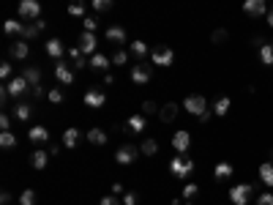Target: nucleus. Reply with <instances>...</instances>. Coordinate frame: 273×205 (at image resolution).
<instances>
[{"label": "nucleus", "instance_id": "nucleus-32", "mask_svg": "<svg viewBox=\"0 0 273 205\" xmlns=\"http://www.w3.org/2000/svg\"><path fill=\"white\" fill-rule=\"evenodd\" d=\"M139 153H145V156H156V153H158V143L148 137V140L142 143V148H139Z\"/></svg>", "mask_w": 273, "mask_h": 205}, {"label": "nucleus", "instance_id": "nucleus-53", "mask_svg": "<svg viewBox=\"0 0 273 205\" xmlns=\"http://www.w3.org/2000/svg\"><path fill=\"white\" fill-rule=\"evenodd\" d=\"M112 194H123V186L120 184H112Z\"/></svg>", "mask_w": 273, "mask_h": 205}, {"label": "nucleus", "instance_id": "nucleus-56", "mask_svg": "<svg viewBox=\"0 0 273 205\" xmlns=\"http://www.w3.org/2000/svg\"><path fill=\"white\" fill-rule=\"evenodd\" d=\"M186 205H191V203H186Z\"/></svg>", "mask_w": 273, "mask_h": 205}, {"label": "nucleus", "instance_id": "nucleus-11", "mask_svg": "<svg viewBox=\"0 0 273 205\" xmlns=\"http://www.w3.org/2000/svg\"><path fill=\"white\" fill-rule=\"evenodd\" d=\"M136 156H139V150H136L134 145H123V148H117L115 162H117V164H131Z\"/></svg>", "mask_w": 273, "mask_h": 205}, {"label": "nucleus", "instance_id": "nucleus-26", "mask_svg": "<svg viewBox=\"0 0 273 205\" xmlns=\"http://www.w3.org/2000/svg\"><path fill=\"white\" fill-rule=\"evenodd\" d=\"M232 172H235V167H232L230 162H218L216 164V170H213V175L218 178V181H224V178H230Z\"/></svg>", "mask_w": 273, "mask_h": 205}, {"label": "nucleus", "instance_id": "nucleus-48", "mask_svg": "<svg viewBox=\"0 0 273 205\" xmlns=\"http://www.w3.org/2000/svg\"><path fill=\"white\" fill-rule=\"evenodd\" d=\"M123 203H126V205H136V194H134V191H126Z\"/></svg>", "mask_w": 273, "mask_h": 205}, {"label": "nucleus", "instance_id": "nucleus-12", "mask_svg": "<svg viewBox=\"0 0 273 205\" xmlns=\"http://www.w3.org/2000/svg\"><path fill=\"white\" fill-rule=\"evenodd\" d=\"M79 52L82 55H90V58L96 55V36L93 33H85V30L79 33Z\"/></svg>", "mask_w": 273, "mask_h": 205}, {"label": "nucleus", "instance_id": "nucleus-27", "mask_svg": "<svg viewBox=\"0 0 273 205\" xmlns=\"http://www.w3.org/2000/svg\"><path fill=\"white\" fill-rule=\"evenodd\" d=\"M88 143L90 145H107V131L104 129H90L88 131Z\"/></svg>", "mask_w": 273, "mask_h": 205}, {"label": "nucleus", "instance_id": "nucleus-36", "mask_svg": "<svg viewBox=\"0 0 273 205\" xmlns=\"http://www.w3.org/2000/svg\"><path fill=\"white\" fill-rule=\"evenodd\" d=\"M129 55L131 52H126V49H117V52L112 55V63H115V66H126V63H129Z\"/></svg>", "mask_w": 273, "mask_h": 205}, {"label": "nucleus", "instance_id": "nucleus-25", "mask_svg": "<svg viewBox=\"0 0 273 205\" xmlns=\"http://www.w3.org/2000/svg\"><path fill=\"white\" fill-rule=\"evenodd\" d=\"M77 143H79V129L63 131V148H77Z\"/></svg>", "mask_w": 273, "mask_h": 205}, {"label": "nucleus", "instance_id": "nucleus-52", "mask_svg": "<svg viewBox=\"0 0 273 205\" xmlns=\"http://www.w3.org/2000/svg\"><path fill=\"white\" fill-rule=\"evenodd\" d=\"M49 156H60V145H52V148H49Z\"/></svg>", "mask_w": 273, "mask_h": 205}, {"label": "nucleus", "instance_id": "nucleus-21", "mask_svg": "<svg viewBox=\"0 0 273 205\" xmlns=\"http://www.w3.org/2000/svg\"><path fill=\"white\" fill-rule=\"evenodd\" d=\"M27 140H30V143H36V145H39V143H47V140H49V131L44 129V126H33V129L27 131Z\"/></svg>", "mask_w": 273, "mask_h": 205}, {"label": "nucleus", "instance_id": "nucleus-49", "mask_svg": "<svg viewBox=\"0 0 273 205\" xmlns=\"http://www.w3.org/2000/svg\"><path fill=\"white\" fill-rule=\"evenodd\" d=\"M88 66V61H85V55H79V58H74V68H85Z\"/></svg>", "mask_w": 273, "mask_h": 205}, {"label": "nucleus", "instance_id": "nucleus-57", "mask_svg": "<svg viewBox=\"0 0 273 205\" xmlns=\"http://www.w3.org/2000/svg\"><path fill=\"white\" fill-rule=\"evenodd\" d=\"M271 44H273V41H271Z\"/></svg>", "mask_w": 273, "mask_h": 205}, {"label": "nucleus", "instance_id": "nucleus-5", "mask_svg": "<svg viewBox=\"0 0 273 205\" xmlns=\"http://www.w3.org/2000/svg\"><path fill=\"white\" fill-rule=\"evenodd\" d=\"M20 17L22 20H41V3L39 0H22L20 3Z\"/></svg>", "mask_w": 273, "mask_h": 205}, {"label": "nucleus", "instance_id": "nucleus-42", "mask_svg": "<svg viewBox=\"0 0 273 205\" xmlns=\"http://www.w3.org/2000/svg\"><path fill=\"white\" fill-rule=\"evenodd\" d=\"M211 41H213V44H224V41H227V30H213Z\"/></svg>", "mask_w": 273, "mask_h": 205}, {"label": "nucleus", "instance_id": "nucleus-6", "mask_svg": "<svg viewBox=\"0 0 273 205\" xmlns=\"http://www.w3.org/2000/svg\"><path fill=\"white\" fill-rule=\"evenodd\" d=\"M172 148H175L177 156H183L186 150L191 148V131H186V129L175 131V134H172Z\"/></svg>", "mask_w": 273, "mask_h": 205}, {"label": "nucleus", "instance_id": "nucleus-4", "mask_svg": "<svg viewBox=\"0 0 273 205\" xmlns=\"http://www.w3.org/2000/svg\"><path fill=\"white\" fill-rule=\"evenodd\" d=\"M150 58H153V66H164V68H170L175 63V52L170 47H156L150 52Z\"/></svg>", "mask_w": 273, "mask_h": 205}, {"label": "nucleus", "instance_id": "nucleus-37", "mask_svg": "<svg viewBox=\"0 0 273 205\" xmlns=\"http://www.w3.org/2000/svg\"><path fill=\"white\" fill-rule=\"evenodd\" d=\"M68 14H71V17H82V20H85V3H71V6H68Z\"/></svg>", "mask_w": 273, "mask_h": 205}, {"label": "nucleus", "instance_id": "nucleus-55", "mask_svg": "<svg viewBox=\"0 0 273 205\" xmlns=\"http://www.w3.org/2000/svg\"><path fill=\"white\" fill-rule=\"evenodd\" d=\"M268 25L273 27V8H271V11H268Z\"/></svg>", "mask_w": 273, "mask_h": 205}, {"label": "nucleus", "instance_id": "nucleus-43", "mask_svg": "<svg viewBox=\"0 0 273 205\" xmlns=\"http://www.w3.org/2000/svg\"><path fill=\"white\" fill-rule=\"evenodd\" d=\"M0 77H3V80H8V82L14 80V77H11V63H0Z\"/></svg>", "mask_w": 273, "mask_h": 205}, {"label": "nucleus", "instance_id": "nucleus-31", "mask_svg": "<svg viewBox=\"0 0 273 205\" xmlns=\"http://www.w3.org/2000/svg\"><path fill=\"white\" fill-rule=\"evenodd\" d=\"M131 55H134V58H139V61H142V58H148V44H145V41H131V49H129Z\"/></svg>", "mask_w": 273, "mask_h": 205}, {"label": "nucleus", "instance_id": "nucleus-24", "mask_svg": "<svg viewBox=\"0 0 273 205\" xmlns=\"http://www.w3.org/2000/svg\"><path fill=\"white\" fill-rule=\"evenodd\" d=\"M107 41H112V44H126V30L123 27H107Z\"/></svg>", "mask_w": 273, "mask_h": 205}, {"label": "nucleus", "instance_id": "nucleus-1", "mask_svg": "<svg viewBox=\"0 0 273 205\" xmlns=\"http://www.w3.org/2000/svg\"><path fill=\"white\" fill-rule=\"evenodd\" d=\"M183 109L189 112V115H205L208 112V102H205V96H199V93H189L183 99Z\"/></svg>", "mask_w": 273, "mask_h": 205}, {"label": "nucleus", "instance_id": "nucleus-23", "mask_svg": "<svg viewBox=\"0 0 273 205\" xmlns=\"http://www.w3.org/2000/svg\"><path fill=\"white\" fill-rule=\"evenodd\" d=\"M44 27H47V22H44V20H36L33 25H27L25 30H22V39H25V41H27V39H33V36H39Z\"/></svg>", "mask_w": 273, "mask_h": 205}, {"label": "nucleus", "instance_id": "nucleus-15", "mask_svg": "<svg viewBox=\"0 0 273 205\" xmlns=\"http://www.w3.org/2000/svg\"><path fill=\"white\" fill-rule=\"evenodd\" d=\"M47 162H49V150H33L30 153V164H33V170H44L47 167Z\"/></svg>", "mask_w": 273, "mask_h": 205}, {"label": "nucleus", "instance_id": "nucleus-14", "mask_svg": "<svg viewBox=\"0 0 273 205\" xmlns=\"http://www.w3.org/2000/svg\"><path fill=\"white\" fill-rule=\"evenodd\" d=\"M126 129H129L131 134H139V131H145V115H142V112L129 115V121H126Z\"/></svg>", "mask_w": 273, "mask_h": 205}, {"label": "nucleus", "instance_id": "nucleus-47", "mask_svg": "<svg viewBox=\"0 0 273 205\" xmlns=\"http://www.w3.org/2000/svg\"><path fill=\"white\" fill-rule=\"evenodd\" d=\"M98 205H120V200L109 194V197H101V203H98Z\"/></svg>", "mask_w": 273, "mask_h": 205}, {"label": "nucleus", "instance_id": "nucleus-13", "mask_svg": "<svg viewBox=\"0 0 273 205\" xmlns=\"http://www.w3.org/2000/svg\"><path fill=\"white\" fill-rule=\"evenodd\" d=\"M55 77H58L63 85H71V82H74V71H71V68H68L63 61H60V63H55Z\"/></svg>", "mask_w": 273, "mask_h": 205}, {"label": "nucleus", "instance_id": "nucleus-46", "mask_svg": "<svg viewBox=\"0 0 273 205\" xmlns=\"http://www.w3.org/2000/svg\"><path fill=\"white\" fill-rule=\"evenodd\" d=\"M0 129H3V131L11 129V118H8V115H0Z\"/></svg>", "mask_w": 273, "mask_h": 205}, {"label": "nucleus", "instance_id": "nucleus-7", "mask_svg": "<svg viewBox=\"0 0 273 205\" xmlns=\"http://www.w3.org/2000/svg\"><path fill=\"white\" fill-rule=\"evenodd\" d=\"M150 77H153V71H150L148 63L131 66V82H134V85H145V82H150Z\"/></svg>", "mask_w": 273, "mask_h": 205}, {"label": "nucleus", "instance_id": "nucleus-54", "mask_svg": "<svg viewBox=\"0 0 273 205\" xmlns=\"http://www.w3.org/2000/svg\"><path fill=\"white\" fill-rule=\"evenodd\" d=\"M33 96H36V99H41V96H44V88H41V85H39V88H33Z\"/></svg>", "mask_w": 273, "mask_h": 205}, {"label": "nucleus", "instance_id": "nucleus-40", "mask_svg": "<svg viewBox=\"0 0 273 205\" xmlns=\"http://www.w3.org/2000/svg\"><path fill=\"white\" fill-rule=\"evenodd\" d=\"M257 205H273V191H262V194H257Z\"/></svg>", "mask_w": 273, "mask_h": 205}, {"label": "nucleus", "instance_id": "nucleus-44", "mask_svg": "<svg viewBox=\"0 0 273 205\" xmlns=\"http://www.w3.org/2000/svg\"><path fill=\"white\" fill-rule=\"evenodd\" d=\"M93 8H96V11H109L112 3H109V0H93Z\"/></svg>", "mask_w": 273, "mask_h": 205}, {"label": "nucleus", "instance_id": "nucleus-17", "mask_svg": "<svg viewBox=\"0 0 273 205\" xmlns=\"http://www.w3.org/2000/svg\"><path fill=\"white\" fill-rule=\"evenodd\" d=\"M63 52H66V49H63V41L60 39H49L47 41V55H49V58H55V61L60 63Z\"/></svg>", "mask_w": 273, "mask_h": 205}, {"label": "nucleus", "instance_id": "nucleus-33", "mask_svg": "<svg viewBox=\"0 0 273 205\" xmlns=\"http://www.w3.org/2000/svg\"><path fill=\"white\" fill-rule=\"evenodd\" d=\"M3 30H6L8 36H14V33H20V36H22V30H25V25H22V22H17V20H6V25H3Z\"/></svg>", "mask_w": 273, "mask_h": 205}, {"label": "nucleus", "instance_id": "nucleus-20", "mask_svg": "<svg viewBox=\"0 0 273 205\" xmlns=\"http://www.w3.org/2000/svg\"><path fill=\"white\" fill-rule=\"evenodd\" d=\"M177 109H180V107H177V104H175V102H170V104H164V107H161V109H158V118H161V121H164V123H170V121H175V118H177Z\"/></svg>", "mask_w": 273, "mask_h": 205}, {"label": "nucleus", "instance_id": "nucleus-8", "mask_svg": "<svg viewBox=\"0 0 273 205\" xmlns=\"http://www.w3.org/2000/svg\"><path fill=\"white\" fill-rule=\"evenodd\" d=\"M3 88L8 90V96H14V99H17V96H22V93H25L27 88H30V82H27V80H25V77H22V74H17V77H14L11 82H6Z\"/></svg>", "mask_w": 273, "mask_h": 205}, {"label": "nucleus", "instance_id": "nucleus-35", "mask_svg": "<svg viewBox=\"0 0 273 205\" xmlns=\"http://www.w3.org/2000/svg\"><path fill=\"white\" fill-rule=\"evenodd\" d=\"M20 205H36V191L33 189H25L20 194Z\"/></svg>", "mask_w": 273, "mask_h": 205}, {"label": "nucleus", "instance_id": "nucleus-34", "mask_svg": "<svg viewBox=\"0 0 273 205\" xmlns=\"http://www.w3.org/2000/svg\"><path fill=\"white\" fill-rule=\"evenodd\" d=\"M14 145H17V137L11 131H3L0 134V148H14Z\"/></svg>", "mask_w": 273, "mask_h": 205}, {"label": "nucleus", "instance_id": "nucleus-51", "mask_svg": "<svg viewBox=\"0 0 273 205\" xmlns=\"http://www.w3.org/2000/svg\"><path fill=\"white\" fill-rule=\"evenodd\" d=\"M211 115H213V109H208L205 115H199V123H208V121H211Z\"/></svg>", "mask_w": 273, "mask_h": 205}, {"label": "nucleus", "instance_id": "nucleus-2", "mask_svg": "<svg viewBox=\"0 0 273 205\" xmlns=\"http://www.w3.org/2000/svg\"><path fill=\"white\" fill-rule=\"evenodd\" d=\"M252 194H254L252 184H235L230 189V203L232 205H246L249 200H252Z\"/></svg>", "mask_w": 273, "mask_h": 205}, {"label": "nucleus", "instance_id": "nucleus-38", "mask_svg": "<svg viewBox=\"0 0 273 205\" xmlns=\"http://www.w3.org/2000/svg\"><path fill=\"white\" fill-rule=\"evenodd\" d=\"M47 96H49V102H52V104H63V99H66L60 88H52V90H49Z\"/></svg>", "mask_w": 273, "mask_h": 205}, {"label": "nucleus", "instance_id": "nucleus-30", "mask_svg": "<svg viewBox=\"0 0 273 205\" xmlns=\"http://www.w3.org/2000/svg\"><path fill=\"white\" fill-rule=\"evenodd\" d=\"M259 61L265 63V66H273V44H262V47H259Z\"/></svg>", "mask_w": 273, "mask_h": 205}, {"label": "nucleus", "instance_id": "nucleus-50", "mask_svg": "<svg viewBox=\"0 0 273 205\" xmlns=\"http://www.w3.org/2000/svg\"><path fill=\"white\" fill-rule=\"evenodd\" d=\"M0 203H3V205H11V194H8V191H3V194H0Z\"/></svg>", "mask_w": 273, "mask_h": 205}, {"label": "nucleus", "instance_id": "nucleus-29", "mask_svg": "<svg viewBox=\"0 0 273 205\" xmlns=\"http://www.w3.org/2000/svg\"><path fill=\"white\" fill-rule=\"evenodd\" d=\"M30 115H33V107H30V104H17V107H14V118H17V121H30Z\"/></svg>", "mask_w": 273, "mask_h": 205}, {"label": "nucleus", "instance_id": "nucleus-18", "mask_svg": "<svg viewBox=\"0 0 273 205\" xmlns=\"http://www.w3.org/2000/svg\"><path fill=\"white\" fill-rule=\"evenodd\" d=\"M230 107H232V102H230V96H218L216 102H213V115H218V118H224L227 112H230Z\"/></svg>", "mask_w": 273, "mask_h": 205}, {"label": "nucleus", "instance_id": "nucleus-19", "mask_svg": "<svg viewBox=\"0 0 273 205\" xmlns=\"http://www.w3.org/2000/svg\"><path fill=\"white\" fill-rule=\"evenodd\" d=\"M22 77L30 82V88H39L41 85V68L39 66H27L25 71H22Z\"/></svg>", "mask_w": 273, "mask_h": 205}, {"label": "nucleus", "instance_id": "nucleus-22", "mask_svg": "<svg viewBox=\"0 0 273 205\" xmlns=\"http://www.w3.org/2000/svg\"><path fill=\"white\" fill-rule=\"evenodd\" d=\"M259 181L265 186H273V162H265V164H259Z\"/></svg>", "mask_w": 273, "mask_h": 205}, {"label": "nucleus", "instance_id": "nucleus-9", "mask_svg": "<svg viewBox=\"0 0 273 205\" xmlns=\"http://www.w3.org/2000/svg\"><path fill=\"white\" fill-rule=\"evenodd\" d=\"M85 104H88L90 109H101L104 104H107V96H104L101 88H90L88 93H85Z\"/></svg>", "mask_w": 273, "mask_h": 205}, {"label": "nucleus", "instance_id": "nucleus-10", "mask_svg": "<svg viewBox=\"0 0 273 205\" xmlns=\"http://www.w3.org/2000/svg\"><path fill=\"white\" fill-rule=\"evenodd\" d=\"M243 11L249 14V17H262V14L268 17V11H271V8L265 6V0H246V3H243Z\"/></svg>", "mask_w": 273, "mask_h": 205}, {"label": "nucleus", "instance_id": "nucleus-3", "mask_svg": "<svg viewBox=\"0 0 273 205\" xmlns=\"http://www.w3.org/2000/svg\"><path fill=\"white\" fill-rule=\"evenodd\" d=\"M170 170H172V175H175V178H186V175L194 172V162L186 159V156H175L170 162Z\"/></svg>", "mask_w": 273, "mask_h": 205}, {"label": "nucleus", "instance_id": "nucleus-39", "mask_svg": "<svg viewBox=\"0 0 273 205\" xmlns=\"http://www.w3.org/2000/svg\"><path fill=\"white\" fill-rule=\"evenodd\" d=\"M82 25H85V33H93L96 27H98V20H96V17H85Z\"/></svg>", "mask_w": 273, "mask_h": 205}, {"label": "nucleus", "instance_id": "nucleus-45", "mask_svg": "<svg viewBox=\"0 0 273 205\" xmlns=\"http://www.w3.org/2000/svg\"><path fill=\"white\" fill-rule=\"evenodd\" d=\"M156 102H142V115H153V112H156Z\"/></svg>", "mask_w": 273, "mask_h": 205}, {"label": "nucleus", "instance_id": "nucleus-16", "mask_svg": "<svg viewBox=\"0 0 273 205\" xmlns=\"http://www.w3.org/2000/svg\"><path fill=\"white\" fill-rule=\"evenodd\" d=\"M8 52H11V58H17V61H25L27 52H30V47H27L25 39H20V41H14V44H11V49H8Z\"/></svg>", "mask_w": 273, "mask_h": 205}, {"label": "nucleus", "instance_id": "nucleus-41", "mask_svg": "<svg viewBox=\"0 0 273 205\" xmlns=\"http://www.w3.org/2000/svg\"><path fill=\"white\" fill-rule=\"evenodd\" d=\"M197 191H199V186H197V184H186V186H183V197H186V200H191L194 194H197Z\"/></svg>", "mask_w": 273, "mask_h": 205}, {"label": "nucleus", "instance_id": "nucleus-28", "mask_svg": "<svg viewBox=\"0 0 273 205\" xmlns=\"http://www.w3.org/2000/svg\"><path fill=\"white\" fill-rule=\"evenodd\" d=\"M90 68H98V71H107L109 68V58L101 52H96L93 58H90Z\"/></svg>", "mask_w": 273, "mask_h": 205}]
</instances>
